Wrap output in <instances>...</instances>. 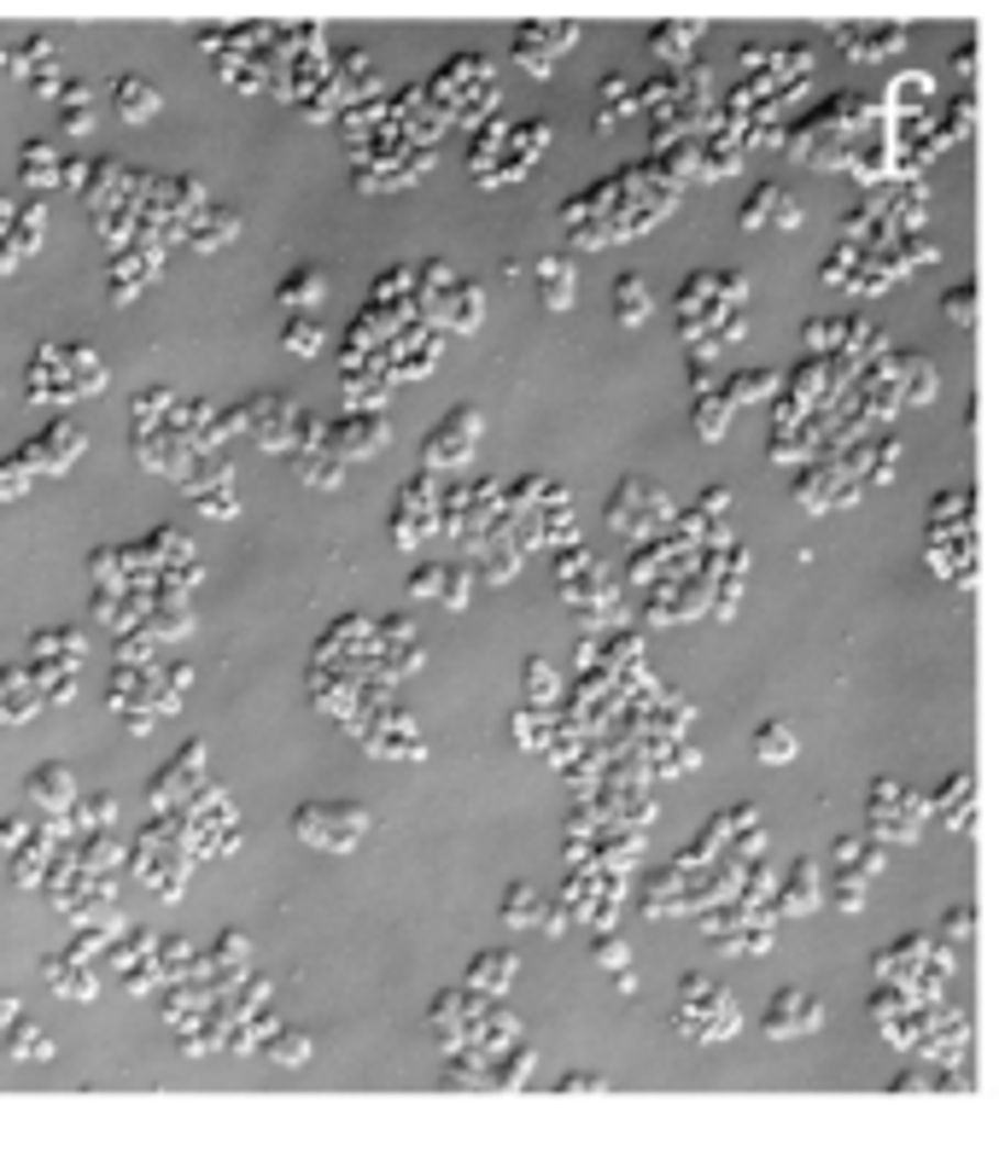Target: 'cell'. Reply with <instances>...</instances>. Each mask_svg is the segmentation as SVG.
I'll return each mask as SVG.
<instances>
[{
  "instance_id": "31",
  "label": "cell",
  "mask_w": 999,
  "mask_h": 1151,
  "mask_svg": "<svg viewBox=\"0 0 999 1151\" xmlns=\"http://www.w3.org/2000/svg\"><path fill=\"white\" fill-rule=\"evenodd\" d=\"M24 188H53V146L42 141L24 146Z\"/></svg>"
},
{
  "instance_id": "12",
  "label": "cell",
  "mask_w": 999,
  "mask_h": 1151,
  "mask_svg": "<svg viewBox=\"0 0 999 1151\" xmlns=\"http://www.w3.org/2000/svg\"><path fill=\"white\" fill-rule=\"evenodd\" d=\"M328 444H333V451H340L345 462H351V456H368V451H380V444H386V421H380V416H345V421L328 427Z\"/></svg>"
},
{
  "instance_id": "33",
  "label": "cell",
  "mask_w": 999,
  "mask_h": 1151,
  "mask_svg": "<svg viewBox=\"0 0 999 1151\" xmlns=\"http://www.w3.org/2000/svg\"><path fill=\"white\" fill-rule=\"evenodd\" d=\"M539 275H544V299H550V310H562V305H567V269H562V264H539Z\"/></svg>"
},
{
  "instance_id": "30",
  "label": "cell",
  "mask_w": 999,
  "mask_h": 1151,
  "mask_svg": "<svg viewBox=\"0 0 999 1151\" xmlns=\"http://www.w3.org/2000/svg\"><path fill=\"white\" fill-rule=\"evenodd\" d=\"M754 754L772 760V766H784V760H795V737L784 726H761V737H754Z\"/></svg>"
},
{
  "instance_id": "38",
  "label": "cell",
  "mask_w": 999,
  "mask_h": 1151,
  "mask_svg": "<svg viewBox=\"0 0 999 1151\" xmlns=\"http://www.w3.org/2000/svg\"><path fill=\"white\" fill-rule=\"evenodd\" d=\"M18 1017H24V1006H18V999H12V994H0V1029H12V1023H18Z\"/></svg>"
},
{
  "instance_id": "8",
  "label": "cell",
  "mask_w": 999,
  "mask_h": 1151,
  "mask_svg": "<svg viewBox=\"0 0 999 1151\" xmlns=\"http://www.w3.org/2000/svg\"><path fill=\"white\" fill-rule=\"evenodd\" d=\"M35 708H42L35 666H0V726H24Z\"/></svg>"
},
{
  "instance_id": "6",
  "label": "cell",
  "mask_w": 999,
  "mask_h": 1151,
  "mask_svg": "<svg viewBox=\"0 0 999 1151\" xmlns=\"http://www.w3.org/2000/svg\"><path fill=\"white\" fill-rule=\"evenodd\" d=\"M77 772L65 766V760H47V766H35L24 777V801L30 807H42V819H53V812H70L77 807Z\"/></svg>"
},
{
  "instance_id": "27",
  "label": "cell",
  "mask_w": 999,
  "mask_h": 1151,
  "mask_svg": "<svg viewBox=\"0 0 999 1151\" xmlns=\"http://www.w3.org/2000/svg\"><path fill=\"white\" fill-rule=\"evenodd\" d=\"M35 678H42V701H47V708L77 701V666H35Z\"/></svg>"
},
{
  "instance_id": "34",
  "label": "cell",
  "mask_w": 999,
  "mask_h": 1151,
  "mask_svg": "<svg viewBox=\"0 0 999 1151\" xmlns=\"http://www.w3.org/2000/svg\"><path fill=\"white\" fill-rule=\"evenodd\" d=\"M614 305H620V316H632V322H637V316H643V310H650V299H643V287L632 281V275H625V281H620V292H614Z\"/></svg>"
},
{
  "instance_id": "29",
  "label": "cell",
  "mask_w": 999,
  "mask_h": 1151,
  "mask_svg": "<svg viewBox=\"0 0 999 1151\" xmlns=\"http://www.w3.org/2000/svg\"><path fill=\"white\" fill-rule=\"evenodd\" d=\"M88 573H95V585H129V567H123V544H100L88 555Z\"/></svg>"
},
{
  "instance_id": "14",
  "label": "cell",
  "mask_w": 999,
  "mask_h": 1151,
  "mask_svg": "<svg viewBox=\"0 0 999 1151\" xmlns=\"http://www.w3.org/2000/svg\"><path fill=\"white\" fill-rule=\"evenodd\" d=\"M188 684H193V666L181 661V655H164V661L153 666V708H158V713H176L181 696H188Z\"/></svg>"
},
{
  "instance_id": "21",
  "label": "cell",
  "mask_w": 999,
  "mask_h": 1151,
  "mask_svg": "<svg viewBox=\"0 0 999 1151\" xmlns=\"http://www.w3.org/2000/svg\"><path fill=\"white\" fill-rule=\"evenodd\" d=\"M509 976H514V953H479V959L468 964V988H474V994L509 988Z\"/></svg>"
},
{
  "instance_id": "22",
  "label": "cell",
  "mask_w": 999,
  "mask_h": 1151,
  "mask_svg": "<svg viewBox=\"0 0 999 1151\" xmlns=\"http://www.w3.org/2000/svg\"><path fill=\"white\" fill-rule=\"evenodd\" d=\"M7 1058H18V1064H47L53 1058V1041L35 1023H24V1017H18V1023L7 1029Z\"/></svg>"
},
{
  "instance_id": "3",
  "label": "cell",
  "mask_w": 999,
  "mask_h": 1151,
  "mask_svg": "<svg viewBox=\"0 0 999 1151\" xmlns=\"http://www.w3.org/2000/svg\"><path fill=\"white\" fill-rule=\"evenodd\" d=\"M199 451H193V439H181V433H170L164 421H153V427H135V462L141 468H153V474H170V479H181L188 474V462H193Z\"/></svg>"
},
{
  "instance_id": "23",
  "label": "cell",
  "mask_w": 999,
  "mask_h": 1151,
  "mask_svg": "<svg viewBox=\"0 0 999 1151\" xmlns=\"http://www.w3.org/2000/svg\"><path fill=\"white\" fill-rule=\"evenodd\" d=\"M281 340H287V351H292V357H322L328 333L317 328V316H310V310H292V316H287V333H281Z\"/></svg>"
},
{
  "instance_id": "24",
  "label": "cell",
  "mask_w": 999,
  "mask_h": 1151,
  "mask_svg": "<svg viewBox=\"0 0 999 1151\" xmlns=\"http://www.w3.org/2000/svg\"><path fill=\"white\" fill-rule=\"evenodd\" d=\"M158 661H164V643L146 626L118 631V666H158Z\"/></svg>"
},
{
  "instance_id": "36",
  "label": "cell",
  "mask_w": 999,
  "mask_h": 1151,
  "mask_svg": "<svg viewBox=\"0 0 999 1151\" xmlns=\"http://www.w3.org/2000/svg\"><path fill=\"white\" fill-rule=\"evenodd\" d=\"M503 918H509V923H526V918H539V900H532L526 888H514V895H509V906H503Z\"/></svg>"
},
{
  "instance_id": "26",
  "label": "cell",
  "mask_w": 999,
  "mask_h": 1151,
  "mask_svg": "<svg viewBox=\"0 0 999 1151\" xmlns=\"http://www.w3.org/2000/svg\"><path fill=\"white\" fill-rule=\"evenodd\" d=\"M170 403H176L170 386H146V392L129 398V421H135V427H153V421L170 416Z\"/></svg>"
},
{
  "instance_id": "25",
  "label": "cell",
  "mask_w": 999,
  "mask_h": 1151,
  "mask_svg": "<svg viewBox=\"0 0 999 1151\" xmlns=\"http://www.w3.org/2000/svg\"><path fill=\"white\" fill-rule=\"evenodd\" d=\"M30 486H35V468H30V456H24V451L0 462V503H24Z\"/></svg>"
},
{
  "instance_id": "2",
  "label": "cell",
  "mask_w": 999,
  "mask_h": 1151,
  "mask_svg": "<svg viewBox=\"0 0 999 1151\" xmlns=\"http://www.w3.org/2000/svg\"><path fill=\"white\" fill-rule=\"evenodd\" d=\"M199 784H206V742L193 737V742H181V754L153 777V784H146V807H153V812H181Z\"/></svg>"
},
{
  "instance_id": "19",
  "label": "cell",
  "mask_w": 999,
  "mask_h": 1151,
  "mask_svg": "<svg viewBox=\"0 0 999 1151\" xmlns=\"http://www.w3.org/2000/svg\"><path fill=\"white\" fill-rule=\"evenodd\" d=\"M795 1017H801V1023L812 1029V1023H819V1017H824V1006H819V999H812V994H795V988H789V994H784V999H777V1006L766 1011V1023H772V1034H795V1029H789Z\"/></svg>"
},
{
  "instance_id": "18",
  "label": "cell",
  "mask_w": 999,
  "mask_h": 1151,
  "mask_svg": "<svg viewBox=\"0 0 999 1151\" xmlns=\"http://www.w3.org/2000/svg\"><path fill=\"white\" fill-rule=\"evenodd\" d=\"M70 830H118V795H77V807H70Z\"/></svg>"
},
{
  "instance_id": "7",
  "label": "cell",
  "mask_w": 999,
  "mask_h": 1151,
  "mask_svg": "<svg viewBox=\"0 0 999 1151\" xmlns=\"http://www.w3.org/2000/svg\"><path fill=\"white\" fill-rule=\"evenodd\" d=\"M42 982H47V988L59 994V999H95V994H100V982H95V964H88V959H77V953H65V947H59V953H47V959H42Z\"/></svg>"
},
{
  "instance_id": "4",
  "label": "cell",
  "mask_w": 999,
  "mask_h": 1151,
  "mask_svg": "<svg viewBox=\"0 0 999 1151\" xmlns=\"http://www.w3.org/2000/svg\"><path fill=\"white\" fill-rule=\"evenodd\" d=\"M30 398L47 403V410H65V403H77V375H70L65 363V345H42L30 357Z\"/></svg>"
},
{
  "instance_id": "16",
  "label": "cell",
  "mask_w": 999,
  "mask_h": 1151,
  "mask_svg": "<svg viewBox=\"0 0 999 1151\" xmlns=\"http://www.w3.org/2000/svg\"><path fill=\"white\" fill-rule=\"evenodd\" d=\"M234 229H240V217L234 211H217V206H206L193 222H188V246L193 252H217L222 240H234Z\"/></svg>"
},
{
  "instance_id": "37",
  "label": "cell",
  "mask_w": 999,
  "mask_h": 1151,
  "mask_svg": "<svg viewBox=\"0 0 999 1151\" xmlns=\"http://www.w3.org/2000/svg\"><path fill=\"white\" fill-rule=\"evenodd\" d=\"M95 129V111H65V135H88Z\"/></svg>"
},
{
  "instance_id": "1",
  "label": "cell",
  "mask_w": 999,
  "mask_h": 1151,
  "mask_svg": "<svg viewBox=\"0 0 999 1151\" xmlns=\"http://www.w3.org/2000/svg\"><path fill=\"white\" fill-rule=\"evenodd\" d=\"M292 837L322 853H351L368 837V807L357 801H310L292 812Z\"/></svg>"
},
{
  "instance_id": "17",
  "label": "cell",
  "mask_w": 999,
  "mask_h": 1151,
  "mask_svg": "<svg viewBox=\"0 0 999 1151\" xmlns=\"http://www.w3.org/2000/svg\"><path fill=\"white\" fill-rule=\"evenodd\" d=\"M328 299V275L322 269H292L281 281V310H317Z\"/></svg>"
},
{
  "instance_id": "32",
  "label": "cell",
  "mask_w": 999,
  "mask_h": 1151,
  "mask_svg": "<svg viewBox=\"0 0 999 1151\" xmlns=\"http://www.w3.org/2000/svg\"><path fill=\"white\" fill-rule=\"evenodd\" d=\"M193 509L206 514V521H234V514H240V497H234V486H222V491H199V497H193Z\"/></svg>"
},
{
  "instance_id": "15",
  "label": "cell",
  "mask_w": 999,
  "mask_h": 1151,
  "mask_svg": "<svg viewBox=\"0 0 999 1151\" xmlns=\"http://www.w3.org/2000/svg\"><path fill=\"white\" fill-rule=\"evenodd\" d=\"M111 100H118V111H123L129 123L158 118V88L146 82V77H118V82H111Z\"/></svg>"
},
{
  "instance_id": "28",
  "label": "cell",
  "mask_w": 999,
  "mask_h": 1151,
  "mask_svg": "<svg viewBox=\"0 0 999 1151\" xmlns=\"http://www.w3.org/2000/svg\"><path fill=\"white\" fill-rule=\"evenodd\" d=\"M264 1052L275 1058V1064H304V1058H310V1034H304V1029H281V1023H275V1029H269V1041H264Z\"/></svg>"
},
{
  "instance_id": "9",
  "label": "cell",
  "mask_w": 999,
  "mask_h": 1151,
  "mask_svg": "<svg viewBox=\"0 0 999 1151\" xmlns=\"http://www.w3.org/2000/svg\"><path fill=\"white\" fill-rule=\"evenodd\" d=\"M82 626H42L30 638V666H82Z\"/></svg>"
},
{
  "instance_id": "11",
  "label": "cell",
  "mask_w": 999,
  "mask_h": 1151,
  "mask_svg": "<svg viewBox=\"0 0 999 1151\" xmlns=\"http://www.w3.org/2000/svg\"><path fill=\"white\" fill-rule=\"evenodd\" d=\"M106 708L111 713H141V708H153V666H111V684H106Z\"/></svg>"
},
{
  "instance_id": "10",
  "label": "cell",
  "mask_w": 999,
  "mask_h": 1151,
  "mask_svg": "<svg viewBox=\"0 0 999 1151\" xmlns=\"http://www.w3.org/2000/svg\"><path fill=\"white\" fill-rule=\"evenodd\" d=\"M474 433H479V416L474 410H451V421L428 439V468H451V462H462V456H468V444H474Z\"/></svg>"
},
{
  "instance_id": "35",
  "label": "cell",
  "mask_w": 999,
  "mask_h": 1151,
  "mask_svg": "<svg viewBox=\"0 0 999 1151\" xmlns=\"http://www.w3.org/2000/svg\"><path fill=\"white\" fill-rule=\"evenodd\" d=\"M24 842H30V819H24V812L0 819V853H12V848H24Z\"/></svg>"
},
{
  "instance_id": "20",
  "label": "cell",
  "mask_w": 999,
  "mask_h": 1151,
  "mask_svg": "<svg viewBox=\"0 0 999 1151\" xmlns=\"http://www.w3.org/2000/svg\"><path fill=\"white\" fill-rule=\"evenodd\" d=\"M65 363H70V375H77V392L82 398L106 392V357H100L95 345H65Z\"/></svg>"
},
{
  "instance_id": "5",
  "label": "cell",
  "mask_w": 999,
  "mask_h": 1151,
  "mask_svg": "<svg viewBox=\"0 0 999 1151\" xmlns=\"http://www.w3.org/2000/svg\"><path fill=\"white\" fill-rule=\"evenodd\" d=\"M82 444H88V439H82V427L59 416V421H47V427H42V439H30V444H24V456H30V468H35V474H70V468H77V456H82Z\"/></svg>"
},
{
  "instance_id": "13",
  "label": "cell",
  "mask_w": 999,
  "mask_h": 1151,
  "mask_svg": "<svg viewBox=\"0 0 999 1151\" xmlns=\"http://www.w3.org/2000/svg\"><path fill=\"white\" fill-rule=\"evenodd\" d=\"M158 264H164V252H153V246H141L135 257L118 252V264H111V305H129V299H135V292L158 275Z\"/></svg>"
}]
</instances>
